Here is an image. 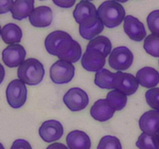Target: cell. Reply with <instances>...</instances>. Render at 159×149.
Instances as JSON below:
<instances>
[{
    "mask_svg": "<svg viewBox=\"0 0 159 149\" xmlns=\"http://www.w3.org/2000/svg\"><path fill=\"white\" fill-rule=\"evenodd\" d=\"M63 102L72 112L84 110L89 102V96L85 91L78 87L70 88L63 96Z\"/></svg>",
    "mask_w": 159,
    "mask_h": 149,
    "instance_id": "cell-7",
    "label": "cell"
},
{
    "mask_svg": "<svg viewBox=\"0 0 159 149\" xmlns=\"http://www.w3.org/2000/svg\"><path fill=\"white\" fill-rule=\"evenodd\" d=\"M26 52L25 48L19 43L10 44L2 51V58L9 68L18 67L25 61Z\"/></svg>",
    "mask_w": 159,
    "mask_h": 149,
    "instance_id": "cell-11",
    "label": "cell"
},
{
    "mask_svg": "<svg viewBox=\"0 0 159 149\" xmlns=\"http://www.w3.org/2000/svg\"><path fill=\"white\" fill-rule=\"evenodd\" d=\"M156 135H157V136H158V140H159V130H158V132H157Z\"/></svg>",
    "mask_w": 159,
    "mask_h": 149,
    "instance_id": "cell-38",
    "label": "cell"
},
{
    "mask_svg": "<svg viewBox=\"0 0 159 149\" xmlns=\"http://www.w3.org/2000/svg\"><path fill=\"white\" fill-rule=\"evenodd\" d=\"M124 29L130 39L140 42L145 39L146 32L144 25L138 18L133 16H127L124 20Z\"/></svg>",
    "mask_w": 159,
    "mask_h": 149,
    "instance_id": "cell-13",
    "label": "cell"
},
{
    "mask_svg": "<svg viewBox=\"0 0 159 149\" xmlns=\"http://www.w3.org/2000/svg\"><path fill=\"white\" fill-rule=\"evenodd\" d=\"M116 110L109 104L107 99H100L96 101L90 110L93 118L99 122H105L111 119Z\"/></svg>",
    "mask_w": 159,
    "mask_h": 149,
    "instance_id": "cell-15",
    "label": "cell"
},
{
    "mask_svg": "<svg viewBox=\"0 0 159 149\" xmlns=\"http://www.w3.org/2000/svg\"><path fill=\"white\" fill-rule=\"evenodd\" d=\"M112 1L116 2H127L128 0H112Z\"/></svg>",
    "mask_w": 159,
    "mask_h": 149,
    "instance_id": "cell-36",
    "label": "cell"
},
{
    "mask_svg": "<svg viewBox=\"0 0 159 149\" xmlns=\"http://www.w3.org/2000/svg\"><path fill=\"white\" fill-rule=\"evenodd\" d=\"M144 49L150 55L159 57V36L152 34L145 37Z\"/></svg>",
    "mask_w": 159,
    "mask_h": 149,
    "instance_id": "cell-27",
    "label": "cell"
},
{
    "mask_svg": "<svg viewBox=\"0 0 159 149\" xmlns=\"http://www.w3.org/2000/svg\"><path fill=\"white\" fill-rule=\"evenodd\" d=\"M66 143L69 149L91 148V139L82 130H75L68 133L66 137Z\"/></svg>",
    "mask_w": 159,
    "mask_h": 149,
    "instance_id": "cell-17",
    "label": "cell"
},
{
    "mask_svg": "<svg viewBox=\"0 0 159 149\" xmlns=\"http://www.w3.org/2000/svg\"><path fill=\"white\" fill-rule=\"evenodd\" d=\"M5 74H6V71H5L4 67H3L2 65V64L0 63V85H1L2 82L4 80Z\"/></svg>",
    "mask_w": 159,
    "mask_h": 149,
    "instance_id": "cell-35",
    "label": "cell"
},
{
    "mask_svg": "<svg viewBox=\"0 0 159 149\" xmlns=\"http://www.w3.org/2000/svg\"><path fill=\"white\" fill-rule=\"evenodd\" d=\"M45 69L43 64L36 58H28L19 66L17 76L24 84L37 85L43 81Z\"/></svg>",
    "mask_w": 159,
    "mask_h": 149,
    "instance_id": "cell-2",
    "label": "cell"
},
{
    "mask_svg": "<svg viewBox=\"0 0 159 149\" xmlns=\"http://www.w3.org/2000/svg\"><path fill=\"white\" fill-rule=\"evenodd\" d=\"M6 99L12 108H21L27 99V88L26 84L20 79H14L9 82L6 88Z\"/></svg>",
    "mask_w": 159,
    "mask_h": 149,
    "instance_id": "cell-4",
    "label": "cell"
},
{
    "mask_svg": "<svg viewBox=\"0 0 159 149\" xmlns=\"http://www.w3.org/2000/svg\"><path fill=\"white\" fill-rule=\"evenodd\" d=\"M39 134L47 143L54 142L61 138L64 134V127L61 123L56 120H46L39 128Z\"/></svg>",
    "mask_w": 159,
    "mask_h": 149,
    "instance_id": "cell-10",
    "label": "cell"
},
{
    "mask_svg": "<svg viewBox=\"0 0 159 149\" xmlns=\"http://www.w3.org/2000/svg\"><path fill=\"white\" fill-rule=\"evenodd\" d=\"M109 65L116 71H124L131 66L134 61V54L128 47L120 46L112 50L109 56Z\"/></svg>",
    "mask_w": 159,
    "mask_h": 149,
    "instance_id": "cell-6",
    "label": "cell"
},
{
    "mask_svg": "<svg viewBox=\"0 0 159 149\" xmlns=\"http://www.w3.org/2000/svg\"><path fill=\"white\" fill-rule=\"evenodd\" d=\"M34 10V0H15L11 9L12 18L22 20L30 16Z\"/></svg>",
    "mask_w": 159,
    "mask_h": 149,
    "instance_id": "cell-20",
    "label": "cell"
},
{
    "mask_svg": "<svg viewBox=\"0 0 159 149\" xmlns=\"http://www.w3.org/2000/svg\"><path fill=\"white\" fill-rule=\"evenodd\" d=\"M136 79L144 88H155L159 84V72L152 67H144L138 71Z\"/></svg>",
    "mask_w": 159,
    "mask_h": 149,
    "instance_id": "cell-18",
    "label": "cell"
},
{
    "mask_svg": "<svg viewBox=\"0 0 159 149\" xmlns=\"http://www.w3.org/2000/svg\"><path fill=\"white\" fill-rule=\"evenodd\" d=\"M10 149H32V147L26 140L17 139L12 143Z\"/></svg>",
    "mask_w": 159,
    "mask_h": 149,
    "instance_id": "cell-31",
    "label": "cell"
},
{
    "mask_svg": "<svg viewBox=\"0 0 159 149\" xmlns=\"http://www.w3.org/2000/svg\"><path fill=\"white\" fill-rule=\"evenodd\" d=\"M97 149H122V144L116 137L107 135L101 138Z\"/></svg>",
    "mask_w": 159,
    "mask_h": 149,
    "instance_id": "cell-28",
    "label": "cell"
},
{
    "mask_svg": "<svg viewBox=\"0 0 159 149\" xmlns=\"http://www.w3.org/2000/svg\"><path fill=\"white\" fill-rule=\"evenodd\" d=\"M1 31H2V29H1V26H0V34H1Z\"/></svg>",
    "mask_w": 159,
    "mask_h": 149,
    "instance_id": "cell-40",
    "label": "cell"
},
{
    "mask_svg": "<svg viewBox=\"0 0 159 149\" xmlns=\"http://www.w3.org/2000/svg\"><path fill=\"white\" fill-rule=\"evenodd\" d=\"M82 1H88V2H89V1H93V0H82Z\"/></svg>",
    "mask_w": 159,
    "mask_h": 149,
    "instance_id": "cell-39",
    "label": "cell"
},
{
    "mask_svg": "<svg viewBox=\"0 0 159 149\" xmlns=\"http://www.w3.org/2000/svg\"><path fill=\"white\" fill-rule=\"evenodd\" d=\"M106 56L96 49H86L81 60L84 69L88 71H99L106 65Z\"/></svg>",
    "mask_w": 159,
    "mask_h": 149,
    "instance_id": "cell-12",
    "label": "cell"
},
{
    "mask_svg": "<svg viewBox=\"0 0 159 149\" xmlns=\"http://www.w3.org/2000/svg\"><path fill=\"white\" fill-rule=\"evenodd\" d=\"M72 37L68 33L62 30H55L48 35L44 40V46L50 54L57 56V49L65 40Z\"/></svg>",
    "mask_w": 159,
    "mask_h": 149,
    "instance_id": "cell-19",
    "label": "cell"
},
{
    "mask_svg": "<svg viewBox=\"0 0 159 149\" xmlns=\"http://www.w3.org/2000/svg\"><path fill=\"white\" fill-rule=\"evenodd\" d=\"M116 73L111 72L107 68H102L95 74L94 82L97 86L103 89H113L114 88V78Z\"/></svg>",
    "mask_w": 159,
    "mask_h": 149,
    "instance_id": "cell-22",
    "label": "cell"
},
{
    "mask_svg": "<svg viewBox=\"0 0 159 149\" xmlns=\"http://www.w3.org/2000/svg\"><path fill=\"white\" fill-rule=\"evenodd\" d=\"M0 149H5L4 146L2 145V144L1 142H0Z\"/></svg>",
    "mask_w": 159,
    "mask_h": 149,
    "instance_id": "cell-37",
    "label": "cell"
},
{
    "mask_svg": "<svg viewBox=\"0 0 159 149\" xmlns=\"http://www.w3.org/2000/svg\"><path fill=\"white\" fill-rule=\"evenodd\" d=\"M107 100L116 111V110L119 111L126 106L127 102V95L115 89L107 93Z\"/></svg>",
    "mask_w": 159,
    "mask_h": 149,
    "instance_id": "cell-24",
    "label": "cell"
},
{
    "mask_svg": "<svg viewBox=\"0 0 159 149\" xmlns=\"http://www.w3.org/2000/svg\"><path fill=\"white\" fill-rule=\"evenodd\" d=\"M98 17L107 28H115L120 26L125 18V9L119 2L108 0L99 6Z\"/></svg>",
    "mask_w": 159,
    "mask_h": 149,
    "instance_id": "cell-1",
    "label": "cell"
},
{
    "mask_svg": "<svg viewBox=\"0 0 159 149\" xmlns=\"http://www.w3.org/2000/svg\"><path fill=\"white\" fill-rule=\"evenodd\" d=\"M73 16L79 26L84 27L93 26L99 20L96 6L88 1H81L76 5Z\"/></svg>",
    "mask_w": 159,
    "mask_h": 149,
    "instance_id": "cell-3",
    "label": "cell"
},
{
    "mask_svg": "<svg viewBox=\"0 0 159 149\" xmlns=\"http://www.w3.org/2000/svg\"><path fill=\"white\" fill-rule=\"evenodd\" d=\"M1 36L3 41L7 44H16L21 41L23 32L18 25L10 23L3 26Z\"/></svg>",
    "mask_w": 159,
    "mask_h": 149,
    "instance_id": "cell-21",
    "label": "cell"
},
{
    "mask_svg": "<svg viewBox=\"0 0 159 149\" xmlns=\"http://www.w3.org/2000/svg\"><path fill=\"white\" fill-rule=\"evenodd\" d=\"M86 49L98 50L107 57L112 51V43L108 37L105 36H97L90 40Z\"/></svg>",
    "mask_w": 159,
    "mask_h": 149,
    "instance_id": "cell-23",
    "label": "cell"
},
{
    "mask_svg": "<svg viewBox=\"0 0 159 149\" xmlns=\"http://www.w3.org/2000/svg\"><path fill=\"white\" fill-rule=\"evenodd\" d=\"M75 68L71 63L58 60L50 68V78L54 83L57 85L67 84L73 79Z\"/></svg>",
    "mask_w": 159,
    "mask_h": 149,
    "instance_id": "cell-5",
    "label": "cell"
},
{
    "mask_svg": "<svg viewBox=\"0 0 159 149\" xmlns=\"http://www.w3.org/2000/svg\"><path fill=\"white\" fill-rule=\"evenodd\" d=\"M13 0H0V14H5L11 11Z\"/></svg>",
    "mask_w": 159,
    "mask_h": 149,
    "instance_id": "cell-32",
    "label": "cell"
},
{
    "mask_svg": "<svg viewBox=\"0 0 159 149\" xmlns=\"http://www.w3.org/2000/svg\"><path fill=\"white\" fill-rule=\"evenodd\" d=\"M115 89L124 93L127 96H131L134 94L138 89L139 83L136 77L130 73L117 71L114 78Z\"/></svg>",
    "mask_w": 159,
    "mask_h": 149,
    "instance_id": "cell-9",
    "label": "cell"
},
{
    "mask_svg": "<svg viewBox=\"0 0 159 149\" xmlns=\"http://www.w3.org/2000/svg\"><path fill=\"white\" fill-rule=\"evenodd\" d=\"M82 51L80 44L72 38L65 40L57 49V57L59 60L70 63H76L80 60Z\"/></svg>",
    "mask_w": 159,
    "mask_h": 149,
    "instance_id": "cell-8",
    "label": "cell"
},
{
    "mask_svg": "<svg viewBox=\"0 0 159 149\" xmlns=\"http://www.w3.org/2000/svg\"><path fill=\"white\" fill-rule=\"evenodd\" d=\"M52 1L58 7L68 9L74 6L76 0H52Z\"/></svg>",
    "mask_w": 159,
    "mask_h": 149,
    "instance_id": "cell-33",
    "label": "cell"
},
{
    "mask_svg": "<svg viewBox=\"0 0 159 149\" xmlns=\"http://www.w3.org/2000/svg\"><path fill=\"white\" fill-rule=\"evenodd\" d=\"M30 23L35 27H47L53 21V12L48 6H38L29 16Z\"/></svg>",
    "mask_w": 159,
    "mask_h": 149,
    "instance_id": "cell-14",
    "label": "cell"
},
{
    "mask_svg": "<svg viewBox=\"0 0 159 149\" xmlns=\"http://www.w3.org/2000/svg\"><path fill=\"white\" fill-rule=\"evenodd\" d=\"M147 103L153 110H159V88H152L145 93Z\"/></svg>",
    "mask_w": 159,
    "mask_h": 149,
    "instance_id": "cell-30",
    "label": "cell"
},
{
    "mask_svg": "<svg viewBox=\"0 0 159 149\" xmlns=\"http://www.w3.org/2000/svg\"><path fill=\"white\" fill-rule=\"evenodd\" d=\"M139 149H159V140L156 134L151 135L143 132L136 142Z\"/></svg>",
    "mask_w": 159,
    "mask_h": 149,
    "instance_id": "cell-25",
    "label": "cell"
},
{
    "mask_svg": "<svg viewBox=\"0 0 159 149\" xmlns=\"http://www.w3.org/2000/svg\"><path fill=\"white\" fill-rule=\"evenodd\" d=\"M148 29L153 34L159 36V9L152 11L147 17Z\"/></svg>",
    "mask_w": 159,
    "mask_h": 149,
    "instance_id": "cell-29",
    "label": "cell"
},
{
    "mask_svg": "<svg viewBox=\"0 0 159 149\" xmlns=\"http://www.w3.org/2000/svg\"><path fill=\"white\" fill-rule=\"evenodd\" d=\"M46 149H69L66 147L64 144L61 143H53L50 144Z\"/></svg>",
    "mask_w": 159,
    "mask_h": 149,
    "instance_id": "cell-34",
    "label": "cell"
},
{
    "mask_svg": "<svg viewBox=\"0 0 159 149\" xmlns=\"http://www.w3.org/2000/svg\"><path fill=\"white\" fill-rule=\"evenodd\" d=\"M104 26H105L103 25V23L99 19L95 24L89 27H84V26H79V34L82 38L91 40L103 31Z\"/></svg>",
    "mask_w": 159,
    "mask_h": 149,
    "instance_id": "cell-26",
    "label": "cell"
},
{
    "mask_svg": "<svg viewBox=\"0 0 159 149\" xmlns=\"http://www.w3.org/2000/svg\"><path fill=\"white\" fill-rule=\"evenodd\" d=\"M139 127L144 133L156 134L159 130V110H152L145 112L140 118Z\"/></svg>",
    "mask_w": 159,
    "mask_h": 149,
    "instance_id": "cell-16",
    "label": "cell"
}]
</instances>
